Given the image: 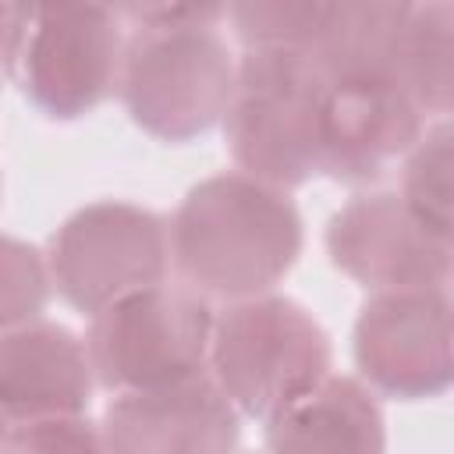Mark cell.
<instances>
[{"label": "cell", "instance_id": "obj_1", "mask_svg": "<svg viewBox=\"0 0 454 454\" xmlns=\"http://www.w3.org/2000/svg\"><path fill=\"white\" fill-rule=\"evenodd\" d=\"M170 270L195 294H270L301 255V213L284 188L227 170L192 184L167 223Z\"/></svg>", "mask_w": 454, "mask_h": 454}, {"label": "cell", "instance_id": "obj_2", "mask_svg": "<svg viewBox=\"0 0 454 454\" xmlns=\"http://www.w3.org/2000/svg\"><path fill=\"white\" fill-rule=\"evenodd\" d=\"M333 348L323 323L284 294L227 301L213 316L206 376L238 415L273 419L330 376Z\"/></svg>", "mask_w": 454, "mask_h": 454}, {"label": "cell", "instance_id": "obj_3", "mask_svg": "<svg viewBox=\"0 0 454 454\" xmlns=\"http://www.w3.org/2000/svg\"><path fill=\"white\" fill-rule=\"evenodd\" d=\"M323 71L305 50H245L223 135L238 174L273 188H298L319 174Z\"/></svg>", "mask_w": 454, "mask_h": 454}, {"label": "cell", "instance_id": "obj_4", "mask_svg": "<svg viewBox=\"0 0 454 454\" xmlns=\"http://www.w3.org/2000/svg\"><path fill=\"white\" fill-rule=\"evenodd\" d=\"M121 14L99 4H14L0 64L21 96L53 121L92 114L117 92Z\"/></svg>", "mask_w": 454, "mask_h": 454}, {"label": "cell", "instance_id": "obj_5", "mask_svg": "<svg viewBox=\"0 0 454 454\" xmlns=\"http://www.w3.org/2000/svg\"><path fill=\"white\" fill-rule=\"evenodd\" d=\"M234 64L238 57L213 25H142L124 39L117 92L145 135L181 145L223 121Z\"/></svg>", "mask_w": 454, "mask_h": 454}, {"label": "cell", "instance_id": "obj_6", "mask_svg": "<svg viewBox=\"0 0 454 454\" xmlns=\"http://www.w3.org/2000/svg\"><path fill=\"white\" fill-rule=\"evenodd\" d=\"M213 309L184 284H153L89 316L85 351L96 383L117 394L206 376Z\"/></svg>", "mask_w": 454, "mask_h": 454}, {"label": "cell", "instance_id": "obj_7", "mask_svg": "<svg viewBox=\"0 0 454 454\" xmlns=\"http://www.w3.org/2000/svg\"><path fill=\"white\" fill-rule=\"evenodd\" d=\"M50 284L85 316L124 294L163 284L170 273L167 220L138 202L99 199L74 209L46 252Z\"/></svg>", "mask_w": 454, "mask_h": 454}, {"label": "cell", "instance_id": "obj_8", "mask_svg": "<svg viewBox=\"0 0 454 454\" xmlns=\"http://www.w3.org/2000/svg\"><path fill=\"white\" fill-rule=\"evenodd\" d=\"M355 365L372 394L429 401L450 387L447 287L380 291L355 319Z\"/></svg>", "mask_w": 454, "mask_h": 454}, {"label": "cell", "instance_id": "obj_9", "mask_svg": "<svg viewBox=\"0 0 454 454\" xmlns=\"http://www.w3.org/2000/svg\"><path fill=\"white\" fill-rule=\"evenodd\" d=\"M426 114L390 71H348L323 78L319 174L365 184L419 142Z\"/></svg>", "mask_w": 454, "mask_h": 454}, {"label": "cell", "instance_id": "obj_10", "mask_svg": "<svg viewBox=\"0 0 454 454\" xmlns=\"http://www.w3.org/2000/svg\"><path fill=\"white\" fill-rule=\"evenodd\" d=\"M326 255L344 277L380 294L447 287L454 245L426 231L397 192H362L330 216Z\"/></svg>", "mask_w": 454, "mask_h": 454}, {"label": "cell", "instance_id": "obj_11", "mask_svg": "<svg viewBox=\"0 0 454 454\" xmlns=\"http://www.w3.org/2000/svg\"><path fill=\"white\" fill-rule=\"evenodd\" d=\"M106 454H238L241 415L209 376L117 394L103 411Z\"/></svg>", "mask_w": 454, "mask_h": 454}, {"label": "cell", "instance_id": "obj_12", "mask_svg": "<svg viewBox=\"0 0 454 454\" xmlns=\"http://www.w3.org/2000/svg\"><path fill=\"white\" fill-rule=\"evenodd\" d=\"M85 340L53 319H32L0 333V415L7 426L85 415L92 401Z\"/></svg>", "mask_w": 454, "mask_h": 454}, {"label": "cell", "instance_id": "obj_13", "mask_svg": "<svg viewBox=\"0 0 454 454\" xmlns=\"http://www.w3.org/2000/svg\"><path fill=\"white\" fill-rule=\"evenodd\" d=\"M266 454H387L376 394L355 376H326L266 422Z\"/></svg>", "mask_w": 454, "mask_h": 454}, {"label": "cell", "instance_id": "obj_14", "mask_svg": "<svg viewBox=\"0 0 454 454\" xmlns=\"http://www.w3.org/2000/svg\"><path fill=\"white\" fill-rule=\"evenodd\" d=\"M411 4L404 0H340L323 4L309 57L330 74L348 71H390L394 43Z\"/></svg>", "mask_w": 454, "mask_h": 454}, {"label": "cell", "instance_id": "obj_15", "mask_svg": "<svg viewBox=\"0 0 454 454\" xmlns=\"http://www.w3.org/2000/svg\"><path fill=\"white\" fill-rule=\"evenodd\" d=\"M390 74L436 121L450 114L454 99V4H411L394 43Z\"/></svg>", "mask_w": 454, "mask_h": 454}, {"label": "cell", "instance_id": "obj_16", "mask_svg": "<svg viewBox=\"0 0 454 454\" xmlns=\"http://www.w3.org/2000/svg\"><path fill=\"white\" fill-rule=\"evenodd\" d=\"M450 167H454V128L450 117H440L422 128L419 142L404 153V170H401V202L408 213L433 231L436 238L450 241Z\"/></svg>", "mask_w": 454, "mask_h": 454}, {"label": "cell", "instance_id": "obj_17", "mask_svg": "<svg viewBox=\"0 0 454 454\" xmlns=\"http://www.w3.org/2000/svg\"><path fill=\"white\" fill-rule=\"evenodd\" d=\"M323 4L316 0H270V4H231L223 18L245 50H305L316 39Z\"/></svg>", "mask_w": 454, "mask_h": 454}, {"label": "cell", "instance_id": "obj_18", "mask_svg": "<svg viewBox=\"0 0 454 454\" xmlns=\"http://www.w3.org/2000/svg\"><path fill=\"white\" fill-rule=\"evenodd\" d=\"M46 255L11 234H0V333L39 319L50 298Z\"/></svg>", "mask_w": 454, "mask_h": 454}, {"label": "cell", "instance_id": "obj_19", "mask_svg": "<svg viewBox=\"0 0 454 454\" xmlns=\"http://www.w3.org/2000/svg\"><path fill=\"white\" fill-rule=\"evenodd\" d=\"M0 454H106V447L99 426L85 415H64L7 426Z\"/></svg>", "mask_w": 454, "mask_h": 454}, {"label": "cell", "instance_id": "obj_20", "mask_svg": "<svg viewBox=\"0 0 454 454\" xmlns=\"http://www.w3.org/2000/svg\"><path fill=\"white\" fill-rule=\"evenodd\" d=\"M117 14L131 18L135 28L142 25H160V28H177V25H213L223 21L220 4H128Z\"/></svg>", "mask_w": 454, "mask_h": 454}, {"label": "cell", "instance_id": "obj_21", "mask_svg": "<svg viewBox=\"0 0 454 454\" xmlns=\"http://www.w3.org/2000/svg\"><path fill=\"white\" fill-rule=\"evenodd\" d=\"M7 32H11V4H0V57H4Z\"/></svg>", "mask_w": 454, "mask_h": 454}, {"label": "cell", "instance_id": "obj_22", "mask_svg": "<svg viewBox=\"0 0 454 454\" xmlns=\"http://www.w3.org/2000/svg\"><path fill=\"white\" fill-rule=\"evenodd\" d=\"M4 433H7V422H4V415H0V440H4Z\"/></svg>", "mask_w": 454, "mask_h": 454}]
</instances>
